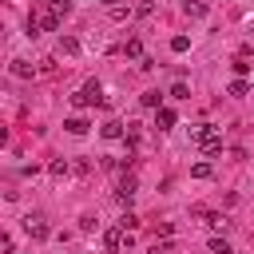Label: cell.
<instances>
[{
	"instance_id": "cell-1",
	"label": "cell",
	"mask_w": 254,
	"mask_h": 254,
	"mask_svg": "<svg viewBox=\"0 0 254 254\" xmlns=\"http://www.w3.org/2000/svg\"><path fill=\"white\" fill-rule=\"evenodd\" d=\"M190 139L202 147V155H218V151H222V135H218L210 123H198V127H190Z\"/></svg>"
},
{
	"instance_id": "cell-2",
	"label": "cell",
	"mask_w": 254,
	"mask_h": 254,
	"mask_svg": "<svg viewBox=\"0 0 254 254\" xmlns=\"http://www.w3.org/2000/svg\"><path fill=\"white\" fill-rule=\"evenodd\" d=\"M71 103H75V107H103V87L91 79V83H83V87L71 95Z\"/></svg>"
},
{
	"instance_id": "cell-3",
	"label": "cell",
	"mask_w": 254,
	"mask_h": 254,
	"mask_svg": "<svg viewBox=\"0 0 254 254\" xmlns=\"http://www.w3.org/2000/svg\"><path fill=\"white\" fill-rule=\"evenodd\" d=\"M24 230H28V234H32L36 242H44V238L52 234V226L44 222V214H28V218H24Z\"/></svg>"
},
{
	"instance_id": "cell-4",
	"label": "cell",
	"mask_w": 254,
	"mask_h": 254,
	"mask_svg": "<svg viewBox=\"0 0 254 254\" xmlns=\"http://www.w3.org/2000/svg\"><path fill=\"white\" fill-rule=\"evenodd\" d=\"M123 234H127L123 226H111V230H103V250H107V254H119V250H123V242H127Z\"/></svg>"
},
{
	"instance_id": "cell-5",
	"label": "cell",
	"mask_w": 254,
	"mask_h": 254,
	"mask_svg": "<svg viewBox=\"0 0 254 254\" xmlns=\"http://www.w3.org/2000/svg\"><path fill=\"white\" fill-rule=\"evenodd\" d=\"M190 214H194V218H206V226H214V230H222V226H226V214H218V210H206V206H194Z\"/></svg>"
},
{
	"instance_id": "cell-6",
	"label": "cell",
	"mask_w": 254,
	"mask_h": 254,
	"mask_svg": "<svg viewBox=\"0 0 254 254\" xmlns=\"http://www.w3.org/2000/svg\"><path fill=\"white\" fill-rule=\"evenodd\" d=\"M175 123H179V115H175L171 107H155V127H159V131H171Z\"/></svg>"
},
{
	"instance_id": "cell-7",
	"label": "cell",
	"mask_w": 254,
	"mask_h": 254,
	"mask_svg": "<svg viewBox=\"0 0 254 254\" xmlns=\"http://www.w3.org/2000/svg\"><path fill=\"white\" fill-rule=\"evenodd\" d=\"M135 187H139V183H135V175H123V179H119L115 198H119V202H131V198H135Z\"/></svg>"
},
{
	"instance_id": "cell-8",
	"label": "cell",
	"mask_w": 254,
	"mask_h": 254,
	"mask_svg": "<svg viewBox=\"0 0 254 254\" xmlns=\"http://www.w3.org/2000/svg\"><path fill=\"white\" fill-rule=\"evenodd\" d=\"M87 127H91V123H87L83 115H71V119H64V131H67V135H87Z\"/></svg>"
},
{
	"instance_id": "cell-9",
	"label": "cell",
	"mask_w": 254,
	"mask_h": 254,
	"mask_svg": "<svg viewBox=\"0 0 254 254\" xmlns=\"http://www.w3.org/2000/svg\"><path fill=\"white\" fill-rule=\"evenodd\" d=\"M44 8H48V12H52V16H56V20H64V16H67V12H71V4H67V0H48V4H44Z\"/></svg>"
},
{
	"instance_id": "cell-10",
	"label": "cell",
	"mask_w": 254,
	"mask_h": 254,
	"mask_svg": "<svg viewBox=\"0 0 254 254\" xmlns=\"http://www.w3.org/2000/svg\"><path fill=\"white\" fill-rule=\"evenodd\" d=\"M12 75H20V79H32V75H36V67H32L28 60H12Z\"/></svg>"
},
{
	"instance_id": "cell-11",
	"label": "cell",
	"mask_w": 254,
	"mask_h": 254,
	"mask_svg": "<svg viewBox=\"0 0 254 254\" xmlns=\"http://www.w3.org/2000/svg\"><path fill=\"white\" fill-rule=\"evenodd\" d=\"M99 135H103V139H123V123H115V119H107V123L99 127Z\"/></svg>"
},
{
	"instance_id": "cell-12",
	"label": "cell",
	"mask_w": 254,
	"mask_h": 254,
	"mask_svg": "<svg viewBox=\"0 0 254 254\" xmlns=\"http://www.w3.org/2000/svg\"><path fill=\"white\" fill-rule=\"evenodd\" d=\"M123 56H127V60H143V44H139V40L131 36V40L123 44Z\"/></svg>"
},
{
	"instance_id": "cell-13",
	"label": "cell",
	"mask_w": 254,
	"mask_h": 254,
	"mask_svg": "<svg viewBox=\"0 0 254 254\" xmlns=\"http://www.w3.org/2000/svg\"><path fill=\"white\" fill-rule=\"evenodd\" d=\"M226 91H230V95H250V83H246V79H242V75H234V79H230V87H226Z\"/></svg>"
},
{
	"instance_id": "cell-14",
	"label": "cell",
	"mask_w": 254,
	"mask_h": 254,
	"mask_svg": "<svg viewBox=\"0 0 254 254\" xmlns=\"http://www.w3.org/2000/svg\"><path fill=\"white\" fill-rule=\"evenodd\" d=\"M183 12L198 20V16H206V4H198V0H187V4H183Z\"/></svg>"
},
{
	"instance_id": "cell-15",
	"label": "cell",
	"mask_w": 254,
	"mask_h": 254,
	"mask_svg": "<svg viewBox=\"0 0 254 254\" xmlns=\"http://www.w3.org/2000/svg\"><path fill=\"white\" fill-rule=\"evenodd\" d=\"M190 175H194V179H210V175H214V167H210V163H194V167H190Z\"/></svg>"
},
{
	"instance_id": "cell-16",
	"label": "cell",
	"mask_w": 254,
	"mask_h": 254,
	"mask_svg": "<svg viewBox=\"0 0 254 254\" xmlns=\"http://www.w3.org/2000/svg\"><path fill=\"white\" fill-rule=\"evenodd\" d=\"M171 250H175V242H171V238H163V242H151V250H147V254H171Z\"/></svg>"
},
{
	"instance_id": "cell-17",
	"label": "cell",
	"mask_w": 254,
	"mask_h": 254,
	"mask_svg": "<svg viewBox=\"0 0 254 254\" xmlns=\"http://www.w3.org/2000/svg\"><path fill=\"white\" fill-rule=\"evenodd\" d=\"M60 52H64V56H75V52H79V44H75L71 36H64V40H60Z\"/></svg>"
},
{
	"instance_id": "cell-18",
	"label": "cell",
	"mask_w": 254,
	"mask_h": 254,
	"mask_svg": "<svg viewBox=\"0 0 254 254\" xmlns=\"http://www.w3.org/2000/svg\"><path fill=\"white\" fill-rule=\"evenodd\" d=\"M48 171H52V175H56V179H64V175H67V171H71V167H67V159H56V163H52V167H48Z\"/></svg>"
},
{
	"instance_id": "cell-19",
	"label": "cell",
	"mask_w": 254,
	"mask_h": 254,
	"mask_svg": "<svg viewBox=\"0 0 254 254\" xmlns=\"http://www.w3.org/2000/svg\"><path fill=\"white\" fill-rule=\"evenodd\" d=\"M210 254H230V242L226 238H210Z\"/></svg>"
},
{
	"instance_id": "cell-20",
	"label": "cell",
	"mask_w": 254,
	"mask_h": 254,
	"mask_svg": "<svg viewBox=\"0 0 254 254\" xmlns=\"http://www.w3.org/2000/svg\"><path fill=\"white\" fill-rule=\"evenodd\" d=\"M230 67H234V75H246V71H250V60H246V56H238Z\"/></svg>"
},
{
	"instance_id": "cell-21",
	"label": "cell",
	"mask_w": 254,
	"mask_h": 254,
	"mask_svg": "<svg viewBox=\"0 0 254 254\" xmlns=\"http://www.w3.org/2000/svg\"><path fill=\"white\" fill-rule=\"evenodd\" d=\"M187 48H190L187 36H175V40H171V52H187Z\"/></svg>"
},
{
	"instance_id": "cell-22",
	"label": "cell",
	"mask_w": 254,
	"mask_h": 254,
	"mask_svg": "<svg viewBox=\"0 0 254 254\" xmlns=\"http://www.w3.org/2000/svg\"><path fill=\"white\" fill-rule=\"evenodd\" d=\"M107 12H111V20H123L131 8H127V4H115V8H107Z\"/></svg>"
},
{
	"instance_id": "cell-23",
	"label": "cell",
	"mask_w": 254,
	"mask_h": 254,
	"mask_svg": "<svg viewBox=\"0 0 254 254\" xmlns=\"http://www.w3.org/2000/svg\"><path fill=\"white\" fill-rule=\"evenodd\" d=\"M187 95H190L187 83H175V87H171V99H187Z\"/></svg>"
},
{
	"instance_id": "cell-24",
	"label": "cell",
	"mask_w": 254,
	"mask_h": 254,
	"mask_svg": "<svg viewBox=\"0 0 254 254\" xmlns=\"http://www.w3.org/2000/svg\"><path fill=\"white\" fill-rule=\"evenodd\" d=\"M143 107H159V91H143Z\"/></svg>"
},
{
	"instance_id": "cell-25",
	"label": "cell",
	"mask_w": 254,
	"mask_h": 254,
	"mask_svg": "<svg viewBox=\"0 0 254 254\" xmlns=\"http://www.w3.org/2000/svg\"><path fill=\"white\" fill-rule=\"evenodd\" d=\"M119 226H123V230H135V226H139V218H135V214H123V218H119Z\"/></svg>"
},
{
	"instance_id": "cell-26",
	"label": "cell",
	"mask_w": 254,
	"mask_h": 254,
	"mask_svg": "<svg viewBox=\"0 0 254 254\" xmlns=\"http://www.w3.org/2000/svg\"><path fill=\"white\" fill-rule=\"evenodd\" d=\"M103 4H107V8H115V4H123V0H103Z\"/></svg>"
},
{
	"instance_id": "cell-27",
	"label": "cell",
	"mask_w": 254,
	"mask_h": 254,
	"mask_svg": "<svg viewBox=\"0 0 254 254\" xmlns=\"http://www.w3.org/2000/svg\"><path fill=\"white\" fill-rule=\"evenodd\" d=\"M250 32H254V20H250Z\"/></svg>"
}]
</instances>
